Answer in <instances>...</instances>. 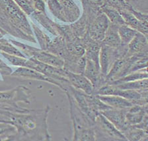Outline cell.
Wrapping results in <instances>:
<instances>
[{"instance_id": "1", "label": "cell", "mask_w": 148, "mask_h": 141, "mask_svg": "<svg viewBox=\"0 0 148 141\" xmlns=\"http://www.w3.org/2000/svg\"><path fill=\"white\" fill-rule=\"evenodd\" d=\"M0 9L8 18L11 23L30 37H34L31 23L25 14L14 0H0Z\"/></svg>"}, {"instance_id": "2", "label": "cell", "mask_w": 148, "mask_h": 141, "mask_svg": "<svg viewBox=\"0 0 148 141\" xmlns=\"http://www.w3.org/2000/svg\"><path fill=\"white\" fill-rule=\"evenodd\" d=\"M9 41L18 48L27 58H33L36 61L48 64V65L56 67V68H64V60L56 55L52 54L47 50L32 47L29 45L18 42V41L11 40V39H9Z\"/></svg>"}, {"instance_id": "3", "label": "cell", "mask_w": 148, "mask_h": 141, "mask_svg": "<svg viewBox=\"0 0 148 141\" xmlns=\"http://www.w3.org/2000/svg\"><path fill=\"white\" fill-rule=\"evenodd\" d=\"M69 103L71 119L72 121L73 136V140H79V138L85 131L94 127L95 122L91 121L78 107L75 99L69 92H66Z\"/></svg>"}, {"instance_id": "4", "label": "cell", "mask_w": 148, "mask_h": 141, "mask_svg": "<svg viewBox=\"0 0 148 141\" xmlns=\"http://www.w3.org/2000/svg\"><path fill=\"white\" fill-rule=\"evenodd\" d=\"M94 129L96 140H127L124 134L101 113L96 118Z\"/></svg>"}, {"instance_id": "5", "label": "cell", "mask_w": 148, "mask_h": 141, "mask_svg": "<svg viewBox=\"0 0 148 141\" xmlns=\"http://www.w3.org/2000/svg\"><path fill=\"white\" fill-rule=\"evenodd\" d=\"M127 51H128V45H121L118 48H112L101 43L99 65H100L102 75L104 78H106V75L114 62L117 59L125 57Z\"/></svg>"}, {"instance_id": "6", "label": "cell", "mask_w": 148, "mask_h": 141, "mask_svg": "<svg viewBox=\"0 0 148 141\" xmlns=\"http://www.w3.org/2000/svg\"><path fill=\"white\" fill-rule=\"evenodd\" d=\"M109 25L110 21L101 10L93 21L89 24L87 33L92 40L101 43L105 38L106 30Z\"/></svg>"}, {"instance_id": "7", "label": "cell", "mask_w": 148, "mask_h": 141, "mask_svg": "<svg viewBox=\"0 0 148 141\" xmlns=\"http://www.w3.org/2000/svg\"><path fill=\"white\" fill-rule=\"evenodd\" d=\"M11 76L33 80L44 81V82L50 83V84L58 86L60 88H61L64 91L71 85L69 83H62L61 82H59V81L52 79V78L48 77V76L34 70V69L27 68V67H18V68H17V70L13 72Z\"/></svg>"}, {"instance_id": "8", "label": "cell", "mask_w": 148, "mask_h": 141, "mask_svg": "<svg viewBox=\"0 0 148 141\" xmlns=\"http://www.w3.org/2000/svg\"><path fill=\"white\" fill-rule=\"evenodd\" d=\"M148 54V39L145 34L137 32L135 36L128 45V51L125 57H138Z\"/></svg>"}, {"instance_id": "9", "label": "cell", "mask_w": 148, "mask_h": 141, "mask_svg": "<svg viewBox=\"0 0 148 141\" xmlns=\"http://www.w3.org/2000/svg\"><path fill=\"white\" fill-rule=\"evenodd\" d=\"M128 109L110 108L101 113L106 119L114 124L122 133L130 126L126 120V113Z\"/></svg>"}, {"instance_id": "10", "label": "cell", "mask_w": 148, "mask_h": 141, "mask_svg": "<svg viewBox=\"0 0 148 141\" xmlns=\"http://www.w3.org/2000/svg\"><path fill=\"white\" fill-rule=\"evenodd\" d=\"M83 75L93 85L95 89V92L97 89L106 84L105 78H104L102 75L99 64L90 60H87Z\"/></svg>"}, {"instance_id": "11", "label": "cell", "mask_w": 148, "mask_h": 141, "mask_svg": "<svg viewBox=\"0 0 148 141\" xmlns=\"http://www.w3.org/2000/svg\"><path fill=\"white\" fill-rule=\"evenodd\" d=\"M67 78L69 84L74 88L81 90L88 95L95 94L93 85L82 74H75L67 71Z\"/></svg>"}, {"instance_id": "12", "label": "cell", "mask_w": 148, "mask_h": 141, "mask_svg": "<svg viewBox=\"0 0 148 141\" xmlns=\"http://www.w3.org/2000/svg\"><path fill=\"white\" fill-rule=\"evenodd\" d=\"M30 16L53 35L55 36L58 35L63 36L64 31L62 29V25H60L52 21L46 15V13H39L34 11Z\"/></svg>"}, {"instance_id": "13", "label": "cell", "mask_w": 148, "mask_h": 141, "mask_svg": "<svg viewBox=\"0 0 148 141\" xmlns=\"http://www.w3.org/2000/svg\"><path fill=\"white\" fill-rule=\"evenodd\" d=\"M17 101H23L25 103L29 102L27 94L23 87H18L7 91L0 92V104L9 103L15 106Z\"/></svg>"}, {"instance_id": "14", "label": "cell", "mask_w": 148, "mask_h": 141, "mask_svg": "<svg viewBox=\"0 0 148 141\" xmlns=\"http://www.w3.org/2000/svg\"><path fill=\"white\" fill-rule=\"evenodd\" d=\"M63 9L66 23H73L81 17L80 9L74 0H58Z\"/></svg>"}, {"instance_id": "15", "label": "cell", "mask_w": 148, "mask_h": 141, "mask_svg": "<svg viewBox=\"0 0 148 141\" xmlns=\"http://www.w3.org/2000/svg\"><path fill=\"white\" fill-rule=\"evenodd\" d=\"M97 98L106 103V105L110 106L112 108L115 109H129L134 104L131 101L126 98H122L119 96H101V95H96Z\"/></svg>"}, {"instance_id": "16", "label": "cell", "mask_w": 148, "mask_h": 141, "mask_svg": "<svg viewBox=\"0 0 148 141\" xmlns=\"http://www.w3.org/2000/svg\"><path fill=\"white\" fill-rule=\"evenodd\" d=\"M119 26L111 23L105 33V38L101 43L112 48H118L121 45V41L119 34Z\"/></svg>"}, {"instance_id": "17", "label": "cell", "mask_w": 148, "mask_h": 141, "mask_svg": "<svg viewBox=\"0 0 148 141\" xmlns=\"http://www.w3.org/2000/svg\"><path fill=\"white\" fill-rule=\"evenodd\" d=\"M146 114L144 106L134 104L130 107L126 113V120L130 125H137L142 121Z\"/></svg>"}, {"instance_id": "18", "label": "cell", "mask_w": 148, "mask_h": 141, "mask_svg": "<svg viewBox=\"0 0 148 141\" xmlns=\"http://www.w3.org/2000/svg\"><path fill=\"white\" fill-rule=\"evenodd\" d=\"M101 10L108 17L111 23L117 25L119 27L126 25L121 14L116 9L107 6H103L101 8Z\"/></svg>"}, {"instance_id": "19", "label": "cell", "mask_w": 148, "mask_h": 141, "mask_svg": "<svg viewBox=\"0 0 148 141\" xmlns=\"http://www.w3.org/2000/svg\"><path fill=\"white\" fill-rule=\"evenodd\" d=\"M87 63V58L85 56L79 58L75 61L64 62V69L75 74H82L84 72Z\"/></svg>"}, {"instance_id": "20", "label": "cell", "mask_w": 148, "mask_h": 141, "mask_svg": "<svg viewBox=\"0 0 148 141\" xmlns=\"http://www.w3.org/2000/svg\"><path fill=\"white\" fill-rule=\"evenodd\" d=\"M31 25L32 31L36 36V40L38 42L41 49L46 50L52 39L50 38L49 36L44 33L38 26H36L33 22L31 23Z\"/></svg>"}, {"instance_id": "21", "label": "cell", "mask_w": 148, "mask_h": 141, "mask_svg": "<svg viewBox=\"0 0 148 141\" xmlns=\"http://www.w3.org/2000/svg\"><path fill=\"white\" fill-rule=\"evenodd\" d=\"M137 31L127 25H121L119 27V34L121 41V45H128L137 33Z\"/></svg>"}, {"instance_id": "22", "label": "cell", "mask_w": 148, "mask_h": 141, "mask_svg": "<svg viewBox=\"0 0 148 141\" xmlns=\"http://www.w3.org/2000/svg\"><path fill=\"white\" fill-rule=\"evenodd\" d=\"M47 6L50 12L60 21L66 23L63 9L58 0H47Z\"/></svg>"}, {"instance_id": "23", "label": "cell", "mask_w": 148, "mask_h": 141, "mask_svg": "<svg viewBox=\"0 0 148 141\" xmlns=\"http://www.w3.org/2000/svg\"><path fill=\"white\" fill-rule=\"evenodd\" d=\"M1 52L23 58H27L18 48L13 45L10 41L4 38L0 41V53Z\"/></svg>"}, {"instance_id": "24", "label": "cell", "mask_w": 148, "mask_h": 141, "mask_svg": "<svg viewBox=\"0 0 148 141\" xmlns=\"http://www.w3.org/2000/svg\"><path fill=\"white\" fill-rule=\"evenodd\" d=\"M120 89H134L141 91L148 89V78L134 81V82H124L122 84L116 85Z\"/></svg>"}, {"instance_id": "25", "label": "cell", "mask_w": 148, "mask_h": 141, "mask_svg": "<svg viewBox=\"0 0 148 141\" xmlns=\"http://www.w3.org/2000/svg\"><path fill=\"white\" fill-rule=\"evenodd\" d=\"M123 134L126 136L127 140H142L145 136L143 129L136 125H130L125 131Z\"/></svg>"}, {"instance_id": "26", "label": "cell", "mask_w": 148, "mask_h": 141, "mask_svg": "<svg viewBox=\"0 0 148 141\" xmlns=\"http://www.w3.org/2000/svg\"><path fill=\"white\" fill-rule=\"evenodd\" d=\"M1 54L11 64V65L18 67H26L27 62L28 60L27 58L15 56V55H11L3 52H1Z\"/></svg>"}, {"instance_id": "27", "label": "cell", "mask_w": 148, "mask_h": 141, "mask_svg": "<svg viewBox=\"0 0 148 141\" xmlns=\"http://www.w3.org/2000/svg\"><path fill=\"white\" fill-rule=\"evenodd\" d=\"M136 57V60L134 62L132 65L130 70V73L132 72L141 70V69L148 68V54L140 57Z\"/></svg>"}, {"instance_id": "28", "label": "cell", "mask_w": 148, "mask_h": 141, "mask_svg": "<svg viewBox=\"0 0 148 141\" xmlns=\"http://www.w3.org/2000/svg\"><path fill=\"white\" fill-rule=\"evenodd\" d=\"M14 1L20 7V8L28 16L31 15L35 11L32 4L29 1V0H14Z\"/></svg>"}, {"instance_id": "29", "label": "cell", "mask_w": 148, "mask_h": 141, "mask_svg": "<svg viewBox=\"0 0 148 141\" xmlns=\"http://www.w3.org/2000/svg\"><path fill=\"white\" fill-rule=\"evenodd\" d=\"M12 73L13 72L10 67L0 58V74L2 76H9L11 75Z\"/></svg>"}, {"instance_id": "30", "label": "cell", "mask_w": 148, "mask_h": 141, "mask_svg": "<svg viewBox=\"0 0 148 141\" xmlns=\"http://www.w3.org/2000/svg\"><path fill=\"white\" fill-rule=\"evenodd\" d=\"M7 34V33H4V32L1 31H0V41H1V39L3 38V35H4V34Z\"/></svg>"}, {"instance_id": "31", "label": "cell", "mask_w": 148, "mask_h": 141, "mask_svg": "<svg viewBox=\"0 0 148 141\" xmlns=\"http://www.w3.org/2000/svg\"><path fill=\"white\" fill-rule=\"evenodd\" d=\"M0 31H3V32H4V33H6V32H5V31H3V29H2L1 28H0Z\"/></svg>"}, {"instance_id": "32", "label": "cell", "mask_w": 148, "mask_h": 141, "mask_svg": "<svg viewBox=\"0 0 148 141\" xmlns=\"http://www.w3.org/2000/svg\"><path fill=\"white\" fill-rule=\"evenodd\" d=\"M145 70H147V71H148V68H144Z\"/></svg>"}, {"instance_id": "33", "label": "cell", "mask_w": 148, "mask_h": 141, "mask_svg": "<svg viewBox=\"0 0 148 141\" xmlns=\"http://www.w3.org/2000/svg\"><path fill=\"white\" fill-rule=\"evenodd\" d=\"M80 1H81V2H82V0H80Z\"/></svg>"}, {"instance_id": "34", "label": "cell", "mask_w": 148, "mask_h": 141, "mask_svg": "<svg viewBox=\"0 0 148 141\" xmlns=\"http://www.w3.org/2000/svg\"><path fill=\"white\" fill-rule=\"evenodd\" d=\"M45 1H47V0H45Z\"/></svg>"}, {"instance_id": "35", "label": "cell", "mask_w": 148, "mask_h": 141, "mask_svg": "<svg viewBox=\"0 0 148 141\" xmlns=\"http://www.w3.org/2000/svg\"></svg>"}]
</instances>
